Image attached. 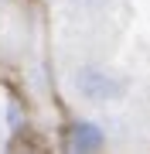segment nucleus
<instances>
[{
  "label": "nucleus",
  "instance_id": "1",
  "mask_svg": "<svg viewBox=\"0 0 150 154\" xmlns=\"http://www.w3.org/2000/svg\"><path fill=\"white\" fill-rule=\"evenodd\" d=\"M72 86L85 103H113V99H123V93H126V82L102 65H78Z\"/></svg>",
  "mask_w": 150,
  "mask_h": 154
},
{
  "label": "nucleus",
  "instance_id": "2",
  "mask_svg": "<svg viewBox=\"0 0 150 154\" xmlns=\"http://www.w3.org/2000/svg\"><path fill=\"white\" fill-rule=\"evenodd\" d=\"M65 147L75 154H96L106 147V130L96 120H75L65 134Z\"/></svg>",
  "mask_w": 150,
  "mask_h": 154
},
{
  "label": "nucleus",
  "instance_id": "3",
  "mask_svg": "<svg viewBox=\"0 0 150 154\" xmlns=\"http://www.w3.org/2000/svg\"><path fill=\"white\" fill-rule=\"evenodd\" d=\"M21 127H24V110H21V103H14V99H10V103H7V130L17 134Z\"/></svg>",
  "mask_w": 150,
  "mask_h": 154
},
{
  "label": "nucleus",
  "instance_id": "4",
  "mask_svg": "<svg viewBox=\"0 0 150 154\" xmlns=\"http://www.w3.org/2000/svg\"><path fill=\"white\" fill-rule=\"evenodd\" d=\"M68 7H78V11H102L109 0H65Z\"/></svg>",
  "mask_w": 150,
  "mask_h": 154
}]
</instances>
